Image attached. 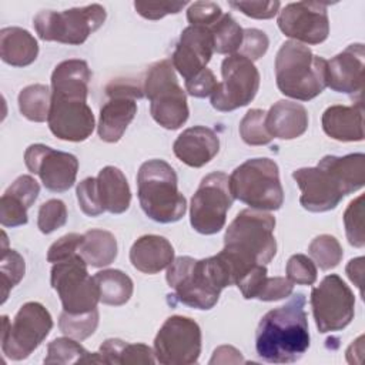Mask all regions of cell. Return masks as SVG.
<instances>
[{
  "instance_id": "cell-38",
  "label": "cell",
  "mask_w": 365,
  "mask_h": 365,
  "mask_svg": "<svg viewBox=\"0 0 365 365\" xmlns=\"http://www.w3.org/2000/svg\"><path fill=\"white\" fill-rule=\"evenodd\" d=\"M267 113L259 108H252L247 111L240 123V135L250 145H265L272 137L265 127Z\"/></svg>"
},
{
  "instance_id": "cell-45",
  "label": "cell",
  "mask_w": 365,
  "mask_h": 365,
  "mask_svg": "<svg viewBox=\"0 0 365 365\" xmlns=\"http://www.w3.org/2000/svg\"><path fill=\"white\" fill-rule=\"evenodd\" d=\"M268 44H269V41L264 31H261L258 29H247V30H244L242 44L240 47L238 54L254 61L265 54Z\"/></svg>"
},
{
  "instance_id": "cell-14",
  "label": "cell",
  "mask_w": 365,
  "mask_h": 365,
  "mask_svg": "<svg viewBox=\"0 0 365 365\" xmlns=\"http://www.w3.org/2000/svg\"><path fill=\"white\" fill-rule=\"evenodd\" d=\"M222 81L211 94V106L218 111H232L251 103L259 87V73L254 63L235 53L222 60Z\"/></svg>"
},
{
  "instance_id": "cell-13",
  "label": "cell",
  "mask_w": 365,
  "mask_h": 365,
  "mask_svg": "<svg viewBox=\"0 0 365 365\" xmlns=\"http://www.w3.org/2000/svg\"><path fill=\"white\" fill-rule=\"evenodd\" d=\"M232 201L227 174L215 171L205 175L191 198L190 221L192 228L205 235L218 232L225 225L227 211Z\"/></svg>"
},
{
  "instance_id": "cell-12",
  "label": "cell",
  "mask_w": 365,
  "mask_h": 365,
  "mask_svg": "<svg viewBox=\"0 0 365 365\" xmlns=\"http://www.w3.org/2000/svg\"><path fill=\"white\" fill-rule=\"evenodd\" d=\"M51 287L60 297L63 311L68 314L90 312L100 301L94 277L88 275L87 262L78 252L53 265Z\"/></svg>"
},
{
  "instance_id": "cell-19",
  "label": "cell",
  "mask_w": 365,
  "mask_h": 365,
  "mask_svg": "<svg viewBox=\"0 0 365 365\" xmlns=\"http://www.w3.org/2000/svg\"><path fill=\"white\" fill-rule=\"evenodd\" d=\"M107 94L110 100L100 110L98 137L117 143L137 114L135 98L143 97V90L130 81H117L107 87Z\"/></svg>"
},
{
  "instance_id": "cell-34",
  "label": "cell",
  "mask_w": 365,
  "mask_h": 365,
  "mask_svg": "<svg viewBox=\"0 0 365 365\" xmlns=\"http://www.w3.org/2000/svg\"><path fill=\"white\" fill-rule=\"evenodd\" d=\"M212 37L214 51L220 54H235L242 44L244 30L231 14H222L212 26L208 27Z\"/></svg>"
},
{
  "instance_id": "cell-11",
  "label": "cell",
  "mask_w": 365,
  "mask_h": 365,
  "mask_svg": "<svg viewBox=\"0 0 365 365\" xmlns=\"http://www.w3.org/2000/svg\"><path fill=\"white\" fill-rule=\"evenodd\" d=\"M1 319V349L13 361L27 358L53 328L50 312L38 302L24 304L16 314L13 322L6 315Z\"/></svg>"
},
{
  "instance_id": "cell-28",
  "label": "cell",
  "mask_w": 365,
  "mask_h": 365,
  "mask_svg": "<svg viewBox=\"0 0 365 365\" xmlns=\"http://www.w3.org/2000/svg\"><path fill=\"white\" fill-rule=\"evenodd\" d=\"M38 54L36 38L21 27H4L0 31V57L14 67L31 64Z\"/></svg>"
},
{
  "instance_id": "cell-31",
  "label": "cell",
  "mask_w": 365,
  "mask_h": 365,
  "mask_svg": "<svg viewBox=\"0 0 365 365\" xmlns=\"http://www.w3.org/2000/svg\"><path fill=\"white\" fill-rule=\"evenodd\" d=\"M100 301L107 305H124L133 295V281L120 269H104L94 275Z\"/></svg>"
},
{
  "instance_id": "cell-49",
  "label": "cell",
  "mask_w": 365,
  "mask_h": 365,
  "mask_svg": "<svg viewBox=\"0 0 365 365\" xmlns=\"http://www.w3.org/2000/svg\"><path fill=\"white\" fill-rule=\"evenodd\" d=\"M217 80L212 74V71L210 68H204L202 71H200L198 74H195L192 78L185 81V88L188 91V94H191L192 97H207L211 96L214 93V90L217 88Z\"/></svg>"
},
{
  "instance_id": "cell-35",
  "label": "cell",
  "mask_w": 365,
  "mask_h": 365,
  "mask_svg": "<svg viewBox=\"0 0 365 365\" xmlns=\"http://www.w3.org/2000/svg\"><path fill=\"white\" fill-rule=\"evenodd\" d=\"M308 252L324 271L335 268L341 262L344 255L342 247L338 240L328 234L315 237L308 247Z\"/></svg>"
},
{
  "instance_id": "cell-50",
  "label": "cell",
  "mask_w": 365,
  "mask_h": 365,
  "mask_svg": "<svg viewBox=\"0 0 365 365\" xmlns=\"http://www.w3.org/2000/svg\"><path fill=\"white\" fill-rule=\"evenodd\" d=\"M362 274H364V257L351 259L346 265V275L359 289L362 287Z\"/></svg>"
},
{
  "instance_id": "cell-18",
  "label": "cell",
  "mask_w": 365,
  "mask_h": 365,
  "mask_svg": "<svg viewBox=\"0 0 365 365\" xmlns=\"http://www.w3.org/2000/svg\"><path fill=\"white\" fill-rule=\"evenodd\" d=\"M278 27L294 41L319 44L329 34L327 4L318 1L289 3L279 11Z\"/></svg>"
},
{
  "instance_id": "cell-36",
  "label": "cell",
  "mask_w": 365,
  "mask_h": 365,
  "mask_svg": "<svg viewBox=\"0 0 365 365\" xmlns=\"http://www.w3.org/2000/svg\"><path fill=\"white\" fill-rule=\"evenodd\" d=\"M98 325V311L97 308L86 314H68L63 311L58 319V327L63 334L74 339L88 338Z\"/></svg>"
},
{
  "instance_id": "cell-22",
  "label": "cell",
  "mask_w": 365,
  "mask_h": 365,
  "mask_svg": "<svg viewBox=\"0 0 365 365\" xmlns=\"http://www.w3.org/2000/svg\"><path fill=\"white\" fill-rule=\"evenodd\" d=\"M174 154L184 164L198 168L210 163L220 150L218 135L208 127L195 125L184 130L173 145Z\"/></svg>"
},
{
  "instance_id": "cell-40",
  "label": "cell",
  "mask_w": 365,
  "mask_h": 365,
  "mask_svg": "<svg viewBox=\"0 0 365 365\" xmlns=\"http://www.w3.org/2000/svg\"><path fill=\"white\" fill-rule=\"evenodd\" d=\"M67 221V208L60 200H48L41 204L37 217V225L43 234H50L61 228Z\"/></svg>"
},
{
  "instance_id": "cell-8",
  "label": "cell",
  "mask_w": 365,
  "mask_h": 365,
  "mask_svg": "<svg viewBox=\"0 0 365 365\" xmlns=\"http://www.w3.org/2000/svg\"><path fill=\"white\" fill-rule=\"evenodd\" d=\"M234 198L254 210L275 211L284 202V191L275 161L251 158L238 165L228 177Z\"/></svg>"
},
{
  "instance_id": "cell-9",
  "label": "cell",
  "mask_w": 365,
  "mask_h": 365,
  "mask_svg": "<svg viewBox=\"0 0 365 365\" xmlns=\"http://www.w3.org/2000/svg\"><path fill=\"white\" fill-rule=\"evenodd\" d=\"M143 91L150 100V113L160 125L167 130H177L187 121V97L177 81L170 60H161L150 67Z\"/></svg>"
},
{
  "instance_id": "cell-44",
  "label": "cell",
  "mask_w": 365,
  "mask_h": 365,
  "mask_svg": "<svg viewBox=\"0 0 365 365\" xmlns=\"http://www.w3.org/2000/svg\"><path fill=\"white\" fill-rule=\"evenodd\" d=\"M187 1H135V11L148 20H160L167 14L180 13Z\"/></svg>"
},
{
  "instance_id": "cell-37",
  "label": "cell",
  "mask_w": 365,
  "mask_h": 365,
  "mask_svg": "<svg viewBox=\"0 0 365 365\" xmlns=\"http://www.w3.org/2000/svg\"><path fill=\"white\" fill-rule=\"evenodd\" d=\"M26 271L24 259L23 257L14 251V250H7L6 245L1 247V262H0V277H1V295L4 302L7 299L9 291L16 287L20 279L23 278Z\"/></svg>"
},
{
  "instance_id": "cell-26",
  "label": "cell",
  "mask_w": 365,
  "mask_h": 365,
  "mask_svg": "<svg viewBox=\"0 0 365 365\" xmlns=\"http://www.w3.org/2000/svg\"><path fill=\"white\" fill-rule=\"evenodd\" d=\"M322 128L327 135L338 141L364 140L362 103L355 106H331L322 114Z\"/></svg>"
},
{
  "instance_id": "cell-32",
  "label": "cell",
  "mask_w": 365,
  "mask_h": 365,
  "mask_svg": "<svg viewBox=\"0 0 365 365\" xmlns=\"http://www.w3.org/2000/svg\"><path fill=\"white\" fill-rule=\"evenodd\" d=\"M44 364H103V359L98 352H87L68 336L57 338L48 344Z\"/></svg>"
},
{
  "instance_id": "cell-46",
  "label": "cell",
  "mask_w": 365,
  "mask_h": 365,
  "mask_svg": "<svg viewBox=\"0 0 365 365\" xmlns=\"http://www.w3.org/2000/svg\"><path fill=\"white\" fill-rule=\"evenodd\" d=\"M294 284L285 277H272L268 275L262 279L261 287L258 289L257 298L261 301H277L287 298L292 294Z\"/></svg>"
},
{
  "instance_id": "cell-16",
  "label": "cell",
  "mask_w": 365,
  "mask_h": 365,
  "mask_svg": "<svg viewBox=\"0 0 365 365\" xmlns=\"http://www.w3.org/2000/svg\"><path fill=\"white\" fill-rule=\"evenodd\" d=\"M201 354V329L187 317H170L154 339V356L164 365H190Z\"/></svg>"
},
{
  "instance_id": "cell-29",
  "label": "cell",
  "mask_w": 365,
  "mask_h": 365,
  "mask_svg": "<svg viewBox=\"0 0 365 365\" xmlns=\"http://www.w3.org/2000/svg\"><path fill=\"white\" fill-rule=\"evenodd\" d=\"M78 254L87 265L96 268L110 265L117 257L115 237L106 230H90L83 234Z\"/></svg>"
},
{
  "instance_id": "cell-33",
  "label": "cell",
  "mask_w": 365,
  "mask_h": 365,
  "mask_svg": "<svg viewBox=\"0 0 365 365\" xmlns=\"http://www.w3.org/2000/svg\"><path fill=\"white\" fill-rule=\"evenodd\" d=\"M51 93L47 86L31 84L19 94L20 113L30 121L41 123L48 118Z\"/></svg>"
},
{
  "instance_id": "cell-1",
  "label": "cell",
  "mask_w": 365,
  "mask_h": 365,
  "mask_svg": "<svg viewBox=\"0 0 365 365\" xmlns=\"http://www.w3.org/2000/svg\"><path fill=\"white\" fill-rule=\"evenodd\" d=\"M90 68L84 60L61 61L51 74L50 131L60 140L84 141L94 130V115L87 106Z\"/></svg>"
},
{
  "instance_id": "cell-25",
  "label": "cell",
  "mask_w": 365,
  "mask_h": 365,
  "mask_svg": "<svg viewBox=\"0 0 365 365\" xmlns=\"http://www.w3.org/2000/svg\"><path fill=\"white\" fill-rule=\"evenodd\" d=\"M133 267L144 274H157L174 261V248L170 241L160 235H143L130 250Z\"/></svg>"
},
{
  "instance_id": "cell-4",
  "label": "cell",
  "mask_w": 365,
  "mask_h": 365,
  "mask_svg": "<svg viewBox=\"0 0 365 365\" xmlns=\"http://www.w3.org/2000/svg\"><path fill=\"white\" fill-rule=\"evenodd\" d=\"M305 295L298 292L291 299L271 311L259 321L255 334L258 355L272 364L298 361L309 346Z\"/></svg>"
},
{
  "instance_id": "cell-17",
  "label": "cell",
  "mask_w": 365,
  "mask_h": 365,
  "mask_svg": "<svg viewBox=\"0 0 365 365\" xmlns=\"http://www.w3.org/2000/svg\"><path fill=\"white\" fill-rule=\"evenodd\" d=\"M24 163L29 171L37 174L50 191L64 192L76 182L78 160L73 154L53 150L44 144H31L24 153Z\"/></svg>"
},
{
  "instance_id": "cell-43",
  "label": "cell",
  "mask_w": 365,
  "mask_h": 365,
  "mask_svg": "<svg viewBox=\"0 0 365 365\" xmlns=\"http://www.w3.org/2000/svg\"><path fill=\"white\" fill-rule=\"evenodd\" d=\"M222 16L221 7L214 1H195L187 10V19L191 26H212Z\"/></svg>"
},
{
  "instance_id": "cell-41",
  "label": "cell",
  "mask_w": 365,
  "mask_h": 365,
  "mask_svg": "<svg viewBox=\"0 0 365 365\" xmlns=\"http://www.w3.org/2000/svg\"><path fill=\"white\" fill-rule=\"evenodd\" d=\"M287 278L292 284L312 285L317 281V267L304 254L292 255L287 262Z\"/></svg>"
},
{
  "instance_id": "cell-47",
  "label": "cell",
  "mask_w": 365,
  "mask_h": 365,
  "mask_svg": "<svg viewBox=\"0 0 365 365\" xmlns=\"http://www.w3.org/2000/svg\"><path fill=\"white\" fill-rule=\"evenodd\" d=\"M81 241H83V235L76 234V232L63 235L60 240H57L48 248L47 261L56 264V262H60V261H64V259L73 257L74 254L78 252Z\"/></svg>"
},
{
  "instance_id": "cell-20",
  "label": "cell",
  "mask_w": 365,
  "mask_h": 365,
  "mask_svg": "<svg viewBox=\"0 0 365 365\" xmlns=\"http://www.w3.org/2000/svg\"><path fill=\"white\" fill-rule=\"evenodd\" d=\"M212 53L214 44L210 29L202 26H188L181 33L171 63L187 81L207 68Z\"/></svg>"
},
{
  "instance_id": "cell-15",
  "label": "cell",
  "mask_w": 365,
  "mask_h": 365,
  "mask_svg": "<svg viewBox=\"0 0 365 365\" xmlns=\"http://www.w3.org/2000/svg\"><path fill=\"white\" fill-rule=\"evenodd\" d=\"M311 307L319 332L341 331L354 318L355 297L338 275L331 274L312 288Z\"/></svg>"
},
{
  "instance_id": "cell-48",
  "label": "cell",
  "mask_w": 365,
  "mask_h": 365,
  "mask_svg": "<svg viewBox=\"0 0 365 365\" xmlns=\"http://www.w3.org/2000/svg\"><path fill=\"white\" fill-rule=\"evenodd\" d=\"M230 6L252 19H272L278 10L279 1H230Z\"/></svg>"
},
{
  "instance_id": "cell-21",
  "label": "cell",
  "mask_w": 365,
  "mask_h": 365,
  "mask_svg": "<svg viewBox=\"0 0 365 365\" xmlns=\"http://www.w3.org/2000/svg\"><path fill=\"white\" fill-rule=\"evenodd\" d=\"M364 44H349L344 51L327 61V87L336 93H361L364 86Z\"/></svg>"
},
{
  "instance_id": "cell-24",
  "label": "cell",
  "mask_w": 365,
  "mask_h": 365,
  "mask_svg": "<svg viewBox=\"0 0 365 365\" xmlns=\"http://www.w3.org/2000/svg\"><path fill=\"white\" fill-rule=\"evenodd\" d=\"M265 127L272 138L292 140L307 131L308 113L299 103L279 100L267 113Z\"/></svg>"
},
{
  "instance_id": "cell-39",
  "label": "cell",
  "mask_w": 365,
  "mask_h": 365,
  "mask_svg": "<svg viewBox=\"0 0 365 365\" xmlns=\"http://www.w3.org/2000/svg\"><path fill=\"white\" fill-rule=\"evenodd\" d=\"M364 195L356 197L345 210L344 224L348 242L356 248H362L365 245V234H364Z\"/></svg>"
},
{
  "instance_id": "cell-3",
  "label": "cell",
  "mask_w": 365,
  "mask_h": 365,
  "mask_svg": "<svg viewBox=\"0 0 365 365\" xmlns=\"http://www.w3.org/2000/svg\"><path fill=\"white\" fill-rule=\"evenodd\" d=\"M275 218L259 210H242L228 225L224 248L217 255L225 264L232 285L255 265L268 264L277 252Z\"/></svg>"
},
{
  "instance_id": "cell-42",
  "label": "cell",
  "mask_w": 365,
  "mask_h": 365,
  "mask_svg": "<svg viewBox=\"0 0 365 365\" xmlns=\"http://www.w3.org/2000/svg\"><path fill=\"white\" fill-rule=\"evenodd\" d=\"M77 200L80 208L88 217H97L104 212L97 194V181L93 177L84 178L77 185Z\"/></svg>"
},
{
  "instance_id": "cell-10",
  "label": "cell",
  "mask_w": 365,
  "mask_h": 365,
  "mask_svg": "<svg viewBox=\"0 0 365 365\" xmlns=\"http://www.w3.org/2000/svg\"><path fill=\"white\" fill-rule=\"evenodd\" d=\"M106 17V9L94 3L64 11L43 10L36 14L33 26L38 37L44 41L78 46L103 26Z\"/></svg>"
},
{
  "instance_id": "cell-7",
  "label": "cell",
  "mask_w": 365,
  "mask_h": 365,
  "mask_svg": "<svg viewBox=\"0 0 365 365\" xmlns=\"http://www.w3.org/2000/svg\"><path fill=\"white\" fill-rule=\"evenodd\" d=\"M138 201L147 217L168 224L181 220L187 210L184 195L178 191L174 168L164 160H148L137 174Z\"/></svg>"
},
{
  "instance_id": "cell-5",
  "label": "cell",
  "mask_w": 365,
  "mask_h": 365,
  "mask_svg": "<svg viewBox=\"0 0 365 365\" xmlns=\"http://www.w3.org/2000/svg\"><path fill=\"white\" fill-rule=\"evenodd\" d=\"M167 282L180 302L197 309H211L221 291L232 285L230 272L218 255L205 259L175 258L167 269Z\"/></svg>"
},
{
  "instance_id": "cell-27",
  "label": "cell",
  "mask_w": 365,
  "mask_h": 365,
  "mask_svg": "<svg viewBox=\"0 0 365 365\" xmlns=\"http://www.w3.org/2000/svg\"><path fill=\"white\" fill-rule=\"evenodd\" d=\"M96 181L98 200L104 211L121 214L128 210L131 202V191L121 170L107 165L98 173Z\"/></svg>"
},
{
  "instance_id": "cell-6",
  "label": "cell",
  "mask_w": 365,
  "mask_h": 365,
  "mask_svg": "<svg viewBox=\"0 0 365 365\" xmlns=\"http://www.w3.org/2000/svg\"><path fill=\"white\" fill-rule=\"evenodd\" d=\"M275 80L282 94L301 101L312 100L327 87V60L288 40L275 57Z\"/></svg>"
},
{
  "instance_id": "cell-30",
  "label": "cell",
  "mask_w": 365,
  "mask_h": 365,
  "mask_svg": "<svg viewBox=\"0 0 365 365\" xmlns=\"http://www.w3.org/2000/svg\"><path fill=\"white\" fill-rule=\"evenodd\" d=\"M103 364H154V351L144 344H128L117 338L107 339L98 351Z\"/></svg>"
},
{
  "instance_id": "cell-2",
  "label": "cell",
  "mask_w": 365,
  "mask_h": 365,
  "mask_svg": "<svg viewBox=\"0 0 365 365\" xmlns=\"http://www.w3.org/2000/svg\"><path fill=\"white\" fill-rule=\"evenodd\" d=\"M301 197V205L312 212L334 210L339 201L364 187L365 155L362 153L344 157L325 155L317 167H305L292 173Z\"/></svg>"
},
{
  "instance_id": "cell-23",
  "label": "cell",
  "mask_w": 365,
  "mask_h": 365,
  "mask_svg": "<svg viewBox=\"0 0 365 365\" xmlns=\"http://www.w3.org/2000/svg\"><path fill=\"white\" fill-rule=\"evenodd\" d=\"M40 192L38 182L31 175H20L1 195L0 221L3 227L27 224V210Z\"/></svg>"
}]
</instances>
